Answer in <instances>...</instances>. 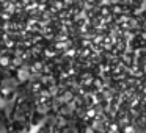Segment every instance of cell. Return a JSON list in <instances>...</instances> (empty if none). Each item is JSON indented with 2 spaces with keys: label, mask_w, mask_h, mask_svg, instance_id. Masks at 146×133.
Returning <instances> with one entry per match:
<instances>
[{
  "label": "cell",
  "mask_w": 146,
  "mask_h": 133,
  "mask_svg": "<svg viewBox=\"0 0 146 133\" xmlns=\"http://www.w3.org/2000/svg\"><path fill=\"white\" fill-rule=\"evenodd\" d=\"M30 108H29V103H21V105H17L16 108H14V111H13V119L14 120H19V122H25L27 119H29V116H30Z\"/></svg>",
  "instance_id": "cell-1"
},
{
  "label": "cell",
  "mask_w": 146,
  "mask_h": 133,
  "mask_svg": "<svg viewBox=\"0 0 146 133\" xmlns=\"http://www.w3.org/2000/svg\"><path fill=\"white\" fill-rule=\"evenodd\" d=\"M8 132V116L5 111H0V133Z\"/></svg>",
  "instance_id": "cell-2"
},
{
  "label": "cell",
  "mask_w": 146,
  "mask_h": 133,
  "mask_svg": "<svg viewBox=\"0 0 146 133\" xmlns=\"http://www.w3.org/2000/svg\"><path fill=\"white\" fill-rule=\"evenodd\" d=\"M2 85H3V89H13V88H16V80L14 78H7Z\"/></svg>",
  "instance_id": "cell-3"
},
{
  "label": "cell",
  "mask_w": 146,
  "mask_h": 133,
  "mask_svg": "<svg viewBox=\"0 0 146 133\" xmlns=\"http://www.w3.org/2000/svg\"><path fill=\"white\" fill-rule=\"evenodd\" d=\"M63 133H79V130L76 125H66L63 128Z\"/></svg>",
  "instance_id": "cell-4"
},
{
  "label": "cell",
  "mask_w": 146,
  "mask_h": 133,
  "mask_svg": "<svg viewBox=\"0 0 146 133\" xmlns=\"http://www.w3.org/2000/svg\"><path fill=\"white\" fill-rule=\"evenodd\" d=\"M50 125H47V124H44V125L41 127V128L38 130V133H50Z\"/></svg>",
  "instance_id": "cell-5"
},
{
  "label": "cell",
  "mask_w": 146,
  "mask_h": 133,
  "mask_svg": "<svg viewBox=\"0 0 146 133\" xmlns=\"http://www.w3.org/2000/svg\"><path fill=\"white\" fill-rule=\"evenodd\" d=\"M7 133H24V130H17V128H11V130H8Z\"/></svg>",
  "instance_id": "cell-6"
}]
</instances>
